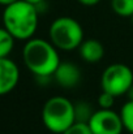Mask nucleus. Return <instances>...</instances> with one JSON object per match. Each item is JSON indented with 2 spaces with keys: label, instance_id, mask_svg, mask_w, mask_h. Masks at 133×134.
Masks as SVG:
<instances>
[{
  "label": "nucleus",
  "instance_id": "nucleus-9",
  "mask_svg": "<svg viewBox=\"0 0 133 134\" xmlns=\"http://www.w3.org/2000/svg\"><path fill=\"white\" fill-rule=\"evenodd\" d=\"M78 52L80 56L84 59V61L94 64V63H99L103 59L104 47L97 39H86L78 47Z\"/></svg>",
  "mask_w": 133,
  "mask_h": 134
},
{
  "label": "nucleus",
  "instance_id": "nucleus-19",
  "mask_svg": "<svg viewBox=\"0 0 133 134\" xmlns=\"http://www.w3.org/2000/svg\"><path fill=\"white\" fill-rule=\"evenodd\" d=\"M26 1H29V3H31V4H34V5H37V7H39L42 3H43L44 0H26Z\"/></svg>",
  "mask_w": 133,
  "mask_h": 134
},
{
  "label": "nucleus",
  "instance_id": "nucleus-13",
  "mask_svg": "<svg viewBox=\"0 0 133 134\" xmlns=\"http://www.w3.org/2000/svg\"><path fill=\"white\" fill-rule=\"evenodd\" d=\"M93 109L86 102H78L75 104V116H76V122H85L88 124L93 115Z\"/></svg>",
  "mask_w": 133,
  "mask_h": 134
},
{
  "label": "nucleus",
  "instance_id": "nucleus-6",
  "mask_svg": "<svg viewBox=\"0 0 133 134\" xmlns=\"http://www.w3.org/2000/svg\"><path fill=\"white\" fill-rule=\"evenodd\" d=\"M88 125L93 134H121L124 130L120 113L114 112L112 108L94 111Z\"/></svg>",
  "mask_w": 133,
  "mask_h": 134
},
{
  "label": "nucleus",
  "instance_id": "nucleus-5",
  "mask_svg": "<svg viewBox=\"0 0 133 134\" xmlns=\"http://www.w3.org/2000/svg\"><path fill=\"white\" fill-rule=\"evenodd\" d=\"M133 83L132 69L121 63L108 65L100 77L102 90L111 92L115 96H121L127 94V91Z\"/></svg>",
  "mask_w": 133,
  "mask_h": 134
},
{
  "label": "nucleus",
  "instance_id": "nucleus-17",
  "mask_svg": "<svg viewBox=\"0 0 133 134\" xmlns=\"http://www.w3.org/2000/svg\"><path fill=\"white\" fill-rule=\"evenodd\" d=\"M127 96H128V100H133V83H132V86L129 87V90L127 91V94H125Z\"/></svg>",
  "mask_w": 133,
  "mask_h": 134
},
{
  "label": "nucleus",
  "instance_id": "nucleus-2",
  "mask_svg": "<svg viewBox=\"0 0 133 134\" xmlns=\"http://www.w3.org/2000/svg\"><path fill=\"white\" fill-rule=\"evenodd\" d=\"M38 7L26 0H17L7 5L3 12L4 27L14 39L18 41H28L33 38L38 27Z\"/></svg>",
  "mask_w": 133,
  "mask_h": 134
},
{
  "label": "nucleus",
  "instance_id": "nucleus-14",
  "mask_svg": "<svg viewBox=\"0 0 133 134\" xmlns=\"http://www.w3.org/2000/svg\"><path fill=\"white\" fill-rule=\"evenodd\" d=\"M115 95H112L111 92L108 91H104L102 90V92L99 94L98 96V104H99V108H103V109H111L115 104Z\"/></svg>",
  "mask_w": 133,
  "mask_h": 134
},
{
  "label": "nucleus",
  "instance_id": "nucleus-15",
  "mask_svg": "<svg viewBox=\"0 0 133 134\" xmlns=\"http://www.w3.org/2000/svg\"><path fill=\"white\" fill-rule=\"evenodd\" d=\"M63 134H93V133H91L88 124H85V122H75Z\"/></svg>",
  "mask_w": 133,
  "mask_h": 134
},
{
  "label": "nucleus",
  "instance_id": "nucleus-7",
  "mask_svg": "<svg viewBox=\"0 0 133 134\" xmlns=\"http://www.w3.org/2000/svg\"><path fill=\"white\" fill-rule=\"evenodd\" d=\"M18 81L20 69L17 64L8 57H0V96L13 91Z\"/></svg>",
  "mask_w": 133,
  "mask_h": 134
},
{
  "label": "nucleus",
  "instance_id": "nucleus-20",
  "mask_svg": "<svg viewBox=\"0 0 133 134\" xmlns=\"http://www.w3.org/2000/svg\"><path fill=\"white\" fill-rule=\"evenodd\" d=\"M129 18H131V21H132V24H133V14L131 16V17H129Z\"/></svg>",
  "mask_w": 133,
  "mask_h": 134
},
{
  "label": "nucleus",
  "instance_id": "nucleus-18",
  "mask_svg": "<svg viewBox=\"0 0 133 134\" xmlns=\"http://www.w3.org/2000/svg\"><path fill=\"white\" fill-rule=\"evenodd\" d=\"M14 1H17V0H0V5H4V7H7V5H9V4L14 3Z\"/></svg>",
  "mask_w": 133,
  "mask_h": 134
},
{
  "label": "nucleus",
  "instance_id": "nucleus-10",
  "mask_svg": "<svg viewBox=\"0 0 133 134\" xmlns=\"http://www.w3.org/2000/svg\"><path fill=\"white\" fill-rule=\"evenodd\" d=\"M13 35L5 29L0 27V57H8L14 47Z\"/></svg>",
  "mask_w": 133,
  "mask_h": 134
},
{
  "label": "nucleus",
  "instance_id": "nucleus-1",
  "mask_svg": "<svg viewBox=\"0 0 133 134\" xmlns=\"http://www.w3.org/2000/svg\"><path fill=\"white\" fill-rule=\"evenodd\" d=\"M57 51L51 41L30 38L22 49L24 64L38 80L51 78L61 63Z\"/></svg>",
  "mask_w": 133,
  "mask_h": 134
},
{
  "label": "nucleus",
  "instance_id": "nucleus-4",
  "mask_svg": "<svg viewBox=\"0 0 133 134\" xmlns=\"http://www.w3.org/2000/svg\"><path fill=\"white\" fill-rule=\"evenodd\" d=\"M50 41L60 51H73L84 42V29L78 21L64 16L52 21L48 30Z\"/></svg>",
  "mask_w": 133,
  "mask_h": 134
},
{
  "label": "nucleus",
  "instance_id": "nucleus-3",
  "mask_svg": "<svg viewBox=\"0 0 133 134\" xmlns=\"http://www.w3.org/2000/svg\"><path fill=\"white\" fill-rule=\"evenodd\" d=\"M42 121L54 134H63L76 122L75 103L65 96H52L43 105Z\"/></svg>",
  "mask_w": 133,
  "mask_h": 134
},
{
  "label": "nucleus",
  "instance_id": "nucleus-11",
  "mask_svg": "<svg viewBox=\"0 0 133 134\" xmlns=\"http://www.w3.org/2000/svg\"><path fill=\"white\" fill-rule=\"evenodd\" d=\"M119 113H120L124 129L128 133L133 134V100L125 102Z\"/></svg>",
  "mask_w": 133,
  "mask_h": 134
},
{
  "label": "nucleus",
  "instance_id": "nucleus-12",
  "mask_svg": "<svg viewBox=\"0 0 133 134\" xmlns=\"http://www.w3.org/2000/svg\"><path fill=\"white\" fill-rule=\"evenodd\" d=\"M111 8L120 17H131L133 14V0H111Z\"/></svg>",
  "mask_w": 133,
  "mask_h": 134
},
{
  "label": "nucleus",
  "instance_id": "nucleus-16",
  "mask_svg": "<svg viewBox=\"0 0 133 134\" xmlns=\"http://www.w3.org/2000/svg\"><path fill=\"white\" fill-rule=\"evenodd\" d=\"M100 0H78V3H81L82 5H86V7H93L95 4H98Z\"/></svg>",
  "mask_w": 133,
  "mask_h": 134
},
{
  "label": "nucleus",
  "instance_id": "nucleus-8",
  "mask_svg": "<svg viewBox=\"0 0 133 134\" xmlns=\"http://www.w3.org/2000/svg\"><path fill=\"white\" fill-rule=\"evenodd\" d=\"M52 77L59 86L65 87V89H71V87H75L80 83L82 74H81L80 68L76 64L68 63V61H64V63L61 61Z\"/></svg>",
  "mask_w": 133,
  "mask_h": 134
}]
</instances>
